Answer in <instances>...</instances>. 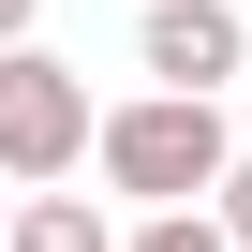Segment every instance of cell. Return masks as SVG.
Wrapping results in <instances>:
<instances>
[{
  "instance_id": "obj_2",
  "label": "cell",
  "mask_w": 252,
  "mask_h": 252,
  "mask_svg": "<svg viewBox=\"0 0 252 252\" xmlns=\"http://www.w3.org/2000/svg\"><path fill=\"white\" fill-rule=\"evenodd\" d=\"M89 149H104V104L74 89V60L15 45V60H0V178H15V193H74Z\"/></svg>"
},
{
  "instance_id": "obj_7",
  "label": "cell",
  "mask_w": 252,
  "mask_h": 252,
  "mask_svg": "<svg viewBox=\"0 0 252 252\" xmlns=\"http://www.w3.org/2000/svg\"><path fill=\"white\" fill-rule=\"evenodd\" d=\"M30 15H45V0H0V60H15V45H30Z\"/></svg>"
},
{
  "instance_id": "obj_3",
  "label": "cell",
  "mask_w": 252,
  "mask_h": 252,
  "mask_svg": "<svg viewBox=\"0 0 252 252\" xmlns=\"http://www.w3.org/2000/svg\"><path fill=\"white\" fill-rule=\"evenodd\" d=\"M134 45H149V74H163V89H193V104H222V74L252 60L237 0H149V30H134Z\"/></svg>"
},
{
  "instance_id": "obj_6",
  "label": "cell",
  "mask_w": 252,
  "mask_h": 252,
  "mask_svg": "<svg viewBox=\"0 0 252 252\" xmlns=\"http://www.w3.org/2000/svg\"><path fill=\"white\" fill-rule=\"evenodd\" d=\"M208 222H222V237H237V252H252V149H237V178H222V193H208Z\"/></svg>"
},
{
  "instance_id": "obj_4",
  "label": "cell",
  "mask_w": 252,
  "mask_h": 252,
  "mask_svg": "<svg viewBox=\"0 0 252 252\" xmlns=\"http://www.w3.org/2000/svg\"><path fill=\"white\" fill-rule=\"evenodd\" d=\"M15 252H134V237L104 222V193H30L15 208Z\"/></svg>"
},
{
  "instance_id": "obj_5",
  "label": "cell",
  "mask_w": 252,
  "mask_h": 252,
  "mask_svg": "<svg viewBox=\"0 0 252 252\" xmlns=\"http://www.w3.org/2000/svg\"><path fill=\"white\" fill-rule=\"evenodd\" d=\"M134 252H237V237H222L208 208H163V222H134Z\"/></svg>"
},
{
  "instance_id": "obj_1",
  "label": "cell",
  "mask_w": 252,
  "mask_h": 252,
  "mask_svg": "<svg viewBox=\"0 0 252 252\" xmlns=\"http://www.w3.org/2000/svg\"><path fill=\"white\" fill-rule=\"evenodd\" d=\"M104 193H134L149 222L163 208H208L222 178H237V119L222 104H193V89H149V104H104Z\"/></svg>"
}]
</instances>
